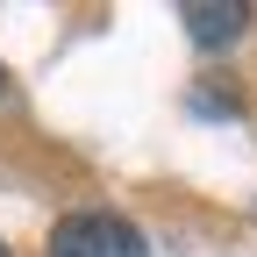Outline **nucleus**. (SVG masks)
Wrapping results in <instances>:
<instances>
[{
    "label": "nucleus",
    "instance_id": "obj_1",
    "mask_svg": "<svg viewBox=\"0 0 257 257\" xmlns=\"http://www.w3.org/2000/svg\"><path fill=\"white\" fill-rule=\"evenodd\" d=\"M50 257H143V236H136V221L86 207L50 229Z\"/></svg>",
    "mask_w": 257,
    "mask_h": 257
},
{
    "label": "nucleus",
    "instance_id": "obj_2",
    "mask_svg": "<svg viewBox=\"0 0 257 257\" xmlns=\"http://www.w3.org/2000/svg\"><path fill=\"white\" fill-rule=\"evenodd\" d=\"M179 22H186V36H193V43L221 50V43H236L243 29H250V8H243V0H186Z\"/></svg>",
    "mask_w": 257,
    "mask_h": 257
},
{
    "label": "nucleus",
    "instance_id": "obj_3",
    "mask_svg": "<svg viewBox=\"0 0 257 257\" xmlns=\"http://www.w3.org/2000/svg\"><path fill=\"white\" fill-rule=\"evenodd\" d=\"M0 257H8V243H0Z\"/></svg>",
    "mask_w": 257,
    "mask_h": 257
},
{
    "label": "nucleus",
    "instance_id": "obj_4",
    "mask_svg": "<svg viewBox=\"0 0 257 257\" xmlns=\"http://www.w3.org/2000/svg\"><path fill=\"white\" fill-rule=\"evenodd\" d=\"M0 86H8V72H0Z\"/></svg>",
    "mask_w": 257,
    "mask_h": 257
}]
</instances>
